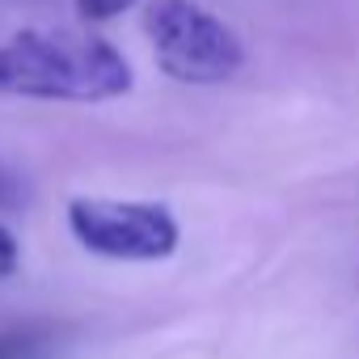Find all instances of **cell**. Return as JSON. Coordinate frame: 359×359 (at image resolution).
<instances>
[{"label":"cell","mask_w":359,"mask_h":359,"mask_svg":"<svg viewBox=\"0 0 359 359\" xmlns=\"http://www.w3.org/2000/svg\"><path fill=\"white\" fill-rule=\"evenodd\" d=\"M131 89V64L97 34L22 30L0 43V93L39 102H110Z\"/></svg>","instance_id":"cell-1"},{"label":"cell","mask_w":359,"mask_h":359,"mask_svg":"<svg viewBox=\"0 0 359 359\" xmlns=\"http://www.w3.org/2000/svg\"><path fill=\"white\" fill-rule=\"evenodd\" d=\"M144 30L161 68L182 85H220L245 60L241 39L195 0H152Z\"/></svg>","instance_id":"cell-2"},{"label":"cell","mask_w":359,"mask_h":359,"mask_svg":"<svg viewBox=\"0 0 359 359\" xmlns=\"http://www.w3.org/2000/svg\"><path fill=\"white\" fill-rule=\"evenodd\" d=\"M68 229L89 254L118 262H161L177 250V237H182L169 208L131 199H72Z\"/></svg>","instance_id":"cell-3"},{"label":"cell","mask_w":359,"mask_h":359,"mask_svg":"<svg viewBox=\"0 0 359 359\" xmlns=\"http://www.w3.org/2000/svg\"><path fill=\"white\" fill-rule=\"evenodd\" d=\"M64 330L51 321H18L0 325V359H60Z\"/></svg>","instance_id":"cell-4"},{"label":"cell","mask_w":359,"mask_h":359,"mask_svg":"<svg viewBox=\"0 0 359 359\" xmlns=\"http://www.w3.org/2000/svg\"><path fill=\"white\" fill-rule=\"evenodd\" d=\"M131 5H135V0H76V13L85 22H110V18L127 13Z\"/></svg>","instance_id":"cell-5"},{"label":"cell","mask_w":359,"mask_h":359,"mask_svg":"<svg viewBox=\"0 0 359 359\" xmlns=\"http://www.w3.org/2000/svg\"><path fill=\"white\" fill-rule=\"evenodd\" d=\"M26 182H22V177L9 169V165H0V208H5V212H18L22 203H26Z\"/></svg>","instance_id":"cell-6"},{"label":"cell","mask_w":359,"mask_h":359,"mask_svg":"<svg viewBox=\"0 0 359 359\" xmlns=\"http://www.w3.org/2000/svg\"><path fill=\"white\" fill-rule=\"evenodd\" d=\"M18 262H22V250H18V237L0 224V279L5 275H13L18 271Z\"/></svg>","instance_id":"cell-7"}]
</instances>
